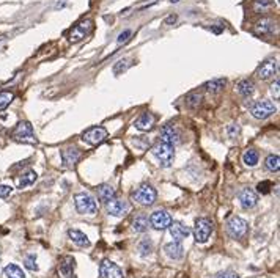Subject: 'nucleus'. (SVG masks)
I'll use <instances>...</instances> for the list:
<instances>
[{
	"label": "nucleus",
	"instance_id": "obj_1",
	"mask_svg": "<svg viewBox=\"0 0 280 278\" xmlns=\"http://www.w3.org/2000/svg\"><path fill=\"white\" fill-rule=\"evenodd\" d=\"M131 198L142 206H151L157 198V192L150 184H142L131 193Z\"/></svg>",
	"mask_w": 280,
	"mask_h": 278
},
{
	"label": "nucleus",
	"instance_id": "obj_2",
	"mask_svg": "<svg viewBox=\"0 0 280 278\" xmlns=\"http://www.w3.org/2000/svg\"><path fill=\"white\" fill-rule=\"evenodd\" d=\"M153 154L157 157V161L161 162L162 167H170L173 164V159H175V147L173 145H168V143L159 140L153 147Z\"/></svg>",
	"mask_w": 280,
	"mask_h": 278
},
{
	"label": "nucleus",
	"instance_id": "obj_3",
	"mask_svg": "<svg viewBox=\"0 0 280 278\" xmlns=\"http://www.w3.org/2000/svg\"><path fill=\"white\" fill-rule=\"evenodd\" d=\"M74 204H76V209L79 214L83 215H93L98 211V203H96L95 197H91L90 193H77L74 197Z\"/></svg>",
	"mask_w": 280,
	"mask_h": 278
},
{
	"label": "nucleus",
	"instance_id": "obj_4",
	"mask_svg": "<svg viewBox=\"0 0 280 278\" xmlns=\"http://www.w3.org/2000/svg\"><path fill=\"white\" fill-rule=\"evenodd\" d=\"M13 140L19 142V143H27V145H36L38 140L35 137L33 127L29 121H21L18 123V126L15 127L13 134H11Z\"/></svg>",
	"mask_w": 280,
	"mask_h": 278
},
{
	"label": "nucleus",
	"instance_id": "obj_5",
	"mask_svg": "<svg viewBox=\"0 0 280 278\" xmlns=\"http://www.w3.org/2000/svg\"><path fill=\"white\" fill-rule=\"evenodd\" d=\"M214 231V225L210 219H197L196 220V226H194V237H196V242L197 244H205L206 240L211 237Z\"/></svg>",
	"mask_w": 280,
	"mask_h": 278
},
{
	"label": "nucleus",
	"instance_id": "obj_6",
	"mask_svg": "<svg viewBox=\"0 0 280 278\" xmlns=\"http://www.w3.org/2000/svg\"><path fill=\"white\" fill-rule=\"evenodd\" d=\"M227 233L230 237L233 239H242L246 237L247 234V229H249V225L244 219H241V217H230V219L227 220Z\"/></svg>",
	"mask_w": 280,
	"mask_h": 278
},
{
	"label": "nucleus",
	"instance_id": "obj_7",
	"mask_svg": "<svg viewBox=\"0 0 280 278\" xmlns=\"http://www.w3.org/2000/svg\"><path fill=\"white\" fill-rule=\"evenodd\" d=\"M277 112V108L275 105L271 102V101H257L255 104H252L250 107V113L253 118H257V119H266V118H269L271 115H274Z\"/></svg>",
	"mask_w": 280,
	"mask_h": 278
},
{
	"label": "nucleus",
	"instance_id": "obj_8",
	"mask_svg": "<svg viewBox=\"0 0 280 278\" xmlns=\"http://www.w3.org/2000/svg\"><path fill=\"white\" fill-rule=\"evenodd\" d=\"M93 29V22L90 19H83L80 21L77 26L72 27V30L69 32V41L71 43H79L82 41L85 36H87Z\"/></svg>",
	"mask_w": 280,
	"mask_h": 278
},
{
	"label": "nucleus",
	"instance_id": "obj_9",
	"mask_svg": "<svg viewBox=\"0 0 280 278\" xmlns=\"http://www.w3.org/2000/svg\"><path fill=\"white\" fill-rule=\"evenodd\" d=\"M170 223H172V217H170V214L164 209H157L150 215V225L154 229H157V231L167 229Z\"/></svg>",
	"mask_w": 280,
	"mask_h": 278
},
{
	"label": "nucleus",
	"instance_id": "obj_10",
	"mask_svg": "<svg viewBox=\"0 0 280 278\" xmlns=\"http://www.w3.org/2000/svg\"><path fill=\"white\" fill-rule=\"evenodd\" d=\"M106 209L107 212L114 215V217H125L131 206H129V203L126 200H121V198H112L111 201H107L106 203Z\"/></svg>",
	"mask_w": 280,
	"mask_h": 278
},
{
	"label": "nucleus",
	"instance_id": "obj_11",
	"mask_svg": "<svg viewBox=\"0 0 280 278\" xmlns=\"http://www.w3.org/2000/svg\"><path fill=\"white\" fill-rule=\"evenodd\" d=\"M82 138L83 142H87L88 145H93V147H96V145H101L106 138H107V130L104 127H90L87 129L82 134Z\"/></svg>",
	"mask_w": 280,
	"mask_h": 278
},
{
	"label": "nucleus",
	"instance_id": "obj_12",
	"mask_svg": "<svg viewBox=\"0 0 280 278\" xmlns=\"http://www.w3.org/2000/svg\"><path fill=\"white\" fill-rule=\"evenodd\" d=\"M278 69V63L275 58H267L264 60V62L258 66L257 72H255V76H257L258 79L261 80H267L275 76V72Z\"/></svg>",
	"mask_w": 280,
	"mask_h": 278
},
{
	"label": "nucleus",
	"instance_id": "obj_13",
	"mask_svg": "<svg viewBox=\"0 0 280 278\" xmlns=\"http://www.w3.org/2000/svg\"><path fill=\"white\" fill-rule=\"evenodd\" d=\"M238 200L241 203L242 209H253L258 203V195L252 189H242L238 193Z\"/></svg>",
	"mask_w": 280,
	"mask_h": 278
},
{
	"label": "nucleus",
	"instance_id": "obj_14",
	"mask_svg": "<svg viewBox=\"0 0 280 278\" xmlns=\"http://www.w3.org/2000/svg\"><path fill=\"white\" fill-rule=\"evenodd\" d=\"M100 273L103 278H123V270H121L115 262L111 259H104L100 265Z\"/></svg>",
	"mask_w": 280,
	"mask_h": 278
},
{
	"label": "nucleus",
	"instance_id": "obj_15",
	"mask_svg": "<svg viewBox=\"0 0 280 278\" xmlns=\"http://www.w3.org/2000/svg\"><path fill=\"white\" fill-rule=\"evenodd\" d=\"M168 231H170V236L173 237V240L181 242L182 239H186L191 234V228L181 222H172L168 225Z\"/></svg>",
	"mask_w": 280,
	"mask_h": 278
},
{
	"label": "nucleus",
	"instance_id": "obj_16",
	"mask_svg": "<svg viewBox=\"0 0 280 278\" xmlns=\"http://www.w3.org/2000/svg\"><path fill=\"white\" fill-rule=\"evenodd\" d=\"M161 142H165L168 145H173V147H175V145H178L181 142V137H179V132L176 130V127L172 126V124L164 126L162 130H161Z\"/></svg>",
	"mask_w": 280,
	"mask_h": 278
},
{
	"label": "nucleus",
	"instance_id": "obj_17",
	"mask_svg": "<svg viewBox=\"0 0 280 278\" xmlns=\"http://www.w3.org/2000/svg\"><path fill=\"white\" fill-rule=\"evenodd\" d=\"M79 159H80V151L76 147H68L62 151V161H63L65 167H68V168L74 167L79 162Z\"/></svg>",
	"mask_w": 280,
	"mask_h": 278
},
{
	"label": "nucleus",
	"instance_id": "obj_18",
	"mask_svg": "<svg viewBox=\"0 0 280 278\" xmlns=\"http://www.w3.org/2000/svg\"><path fill=\"white\" fill-rule=\"evenodd\" d=\"M74 269H76V261L72 256H63L62 259H60L58 270L65 278H76Z\"/></svg>",
	"mask_w": 280,
	"mask_h": 278
},
{
	"label": "nucleus",
	"instance_id": "obj_19",
	"mask_svg": "<svg viewBox=\"0 0 280 278\" xmlns=\"http://www.w3.org/2000/svg\"><path fill=\"white\" fill-rule=\"evenodd\" d=\"M154 121H156V118H154L151 113H142V115L136 119V121H134V126H136L139 130L147 132V130H151V129H153Z\"/></svg>",
	"mask_w": 280,
	"mask_h": 278
},
{
	"label": "nucleus",
	"instance_id": "obj_20",
	"mask_svg": "<svg viewBox=\"0 0 280 278\" xmlns=\"http://www.w3.org/2000/svg\"><path fill=\"white\" fill-rule=\"evenodd\" d=\"M164 251H165V255L172 259H181L182 255H184V248H182L181 242H178V240H173V242L167 244L164 247Z\"/></svg>",
	"mask_w": 280,
	"mask_h": 278
},
{
	"label": "nucleus",
	"instance_id": "obj_21",
	"mask_svg": "<svg viewBox=\"0 0 280 278\" xmlns=\"http://www.w3.org/2000/svg\"><path fill=\"white\" fill-rule=\"evenodd\" d=\"M68 236H69V239L72 240V242L77 244L79 247H90L88 236L85 233H82V231H79V229H69Z\"/></svg>",
	"mask_w": 280,
	"mask_h": 278
},
{
	"label": "nucleus",
	"instance_id": "obj_22",
	"mask_svg": "<svg viewBox=\"0 0 280 278\" xmlns=\"http://www.w3.org/2000/svg\"><path fill=\"white\" fill-rule=\"evenodd\" d=\"M96 192H98V200L103 203H107L112 198H115V189L109 184H101L98 189H96Z\"/></svg>",
	"mask_w": 280,
	"mask_h": 278
},
{
	"label": "nucleus",
	"instance_id": "obj_23",
	"mask_svg": "<svg viewBox=\"0 0 280 278\" xmlns=\"http://www.w3.org/2000/svg\"><path fill=\"white\" fill-rule=\"evenodd\" d=\"M236 88H238V93L242 96V98H249V96H252L253 91H255V83L250 79H244V80H241L238 83Z\"/></svg>",
	"mask_w": 280,
	"mask_h": 278
},
{
	"label": "nucleus",
	"instance_id": "obj_24",
	"mask_svg": "<svg viewBox=\"0 0 280 278\" xmlns=\"http://www.w3.org/2000/svg\"><path fill=\"white\" fill-rule=\"evenodd\" d=\"M36 179H38V175H36V172L27 170L26 173H22L21 178L18 179V187L19 189H24V187H27V186H32Z\"/></svg>",
	"mask_w": 280,
	"mask_h": 278
},
{
	"label": "nucleus",
	"instance_id": "obj_25",
	"mask_svg": "<svg viewBox=\"0 0 280 278\" xmlns=\"http://www.w3.org/2000/svg\"><path fill=\"white\" fill-rule=\"evenodd\" d=\"M225 83H227L225 79H213V80L205 83V88H206V91H208V93L217 94V93H221L224 90Z\"/></svg>",
	"mask_w": 280,
	"mask_h": 278
},
{
	"label": "nucleus",
	"instance_id": "obj_26",
	"mask_svg": "<svg viewBox=\"0 0 280 278\" xmlns=\"http://www.w3.org/2000/svg\"><path fill=\"white\" fill-rule=\"evenodd\" d=\"M132 229L136 233H145L148 229V219L145 215L139 214L136 215V219L132 220Z\"/></svg>",
	"mask_w": 280,
	"mask_h": 278
},
{
	"label": "nucleus",
	"instance_id": "obj_27",
	"mask_svg": "<svg viewBox=\"0 0 280 278\" xmlns=\"http://www.w3.org/2000/svg\"><path fill=\"white\" fill-rule=\"evenodd\" d=\"M274 30V22L271 19H261L257 26H255V33L258 35H269Z\"/></svg>",
	"mask_w": 280,
	"mask_h": 278
},
{
	"label": "nucleus",
	"instance_id": "obj_28",
	"mask_svg": "<svg viewBox=\"0 0 280 278\" xmlns=\"http://www.w3.org/2000/svg\"><path fill=\"white\" fill-rule=\"evenodd\" d=\"M258 159H260L258 151L253 150V148L247 150V151L244 153V156H242V161H244V164H246L247 167H255V165L258 164Z\"/></svg>",
	"mask_w": 280,
	"mask_h": 278
},
{
	"label": "nucleus",
	"instance_id": "obj_29",
	"mask_svg": "<svg viewBox=\"0 0 280 278\" xmlns=\"http://www.w3.org/2000/svg\"><path fill=\"white\" fill-rule=\"evenodd\" d=\"M264 167H266V170H269V172H278V168H280V157L277 154H271V156H267L266 157V161H264Z\"/></svg>",
	"mask_w": 280,
	"mask_h": 278
},
{
	"label": "nucleus",
	"instance_id": "obj_30",
	"mask_svg": "<svg viewBox=\"0 0 280 278\" xmlns=\"http://www.w3.org/2000/svg\"><path fill=\"white\" fill-rule=\"evenodd\" d=\"M202 99H203L202 93H199V91L189 93V94L186 96V105H188L189 108H197V107L202 104Z\"/></svg>",
	"mask_w": 280,
	"mask_h": 278
},
{
	"label": "nucleus",
	"instance_id": "obj_31",
	"mask_svg": "<svg viewBox=\"0 0 280 278\" xmlns=\"http://www.w3.org/2000/svg\"><path fill=\"white\" fill-rule=\"evenodd\" d=\"M5 276L7 278H26V273L22 272L21 267L16 264H8L5 267Z\"/></svg>",
	"mask_w": 280,
	"mask_h": 278
},
{
	"label": "nucleus",
	"instance_id": "obj_32",
	"mask_svg": "<svg viewBox=\"0 0 280 278\" xmlns=\"http://www.w3.org/2000/svg\"><path fill=\"white\" fill-rule=\"evenodd\" d=\"M15 99V93L11 91H0V112L5 110V108L13 102Z\"/></svg>",
	"mask_w": 280,
	"mask_h": 278
},
{
	"label": "nucleus",
	"instance_id": "obj_33",
	"mask_svg": "<svg viewBox=\"0 0 280 278\" xmlns=\"http://www.w3.org/2000/svg\"><path fill=\"white\" fill-rule=\"evenodd\" d=\"M139 251H140V255L142 256H148L150 253L153 251V242L150 239H143L140 245H139Z\"/></svg>",
	"mask_w": 280,
	"mask_h": 278
},
{
	"label": "nucleus",
	"instance_id": "obj_34",
	"mask_svg": "<svg viewBox=\"0 0 280 278\" xmlns=\"http://www.w3.org/2000/svg\"><path fill=\"white\" fill-rule=\"evenodd\" d=\"M24 264H26V267L29 270H33V272L38 270V262H36V256L35 255H27L26 259H24Z\"/></svg>",
	"mask_w": 280,
	"mask_h": 278
},
{
	"label": "nucleus",
	"instance_id": "obj_35",
	"mask_svg": "<svg viewBox=\"0 0 280 278\" xmlns=\"http://www.w3.org/2000/svg\"><path fill=\"white\" fill-rule=\"evenodd\" d=\"M271 187H272V183L271 181H263V183H260L258 186H257V189H258V192L260 193H269L271 192Z\"/></svg>",
	"mask_w": 280,
	"mask_h": 278
},
{
	"label": "nucleus",
	"instance_id": "obj_36",
	"mask_svg": "<svg viewBox=\"0 0 280 278\" xmlns=\"http://www.w3.org/2000/svg\"><path fill=\"white\" fill-rule=\"evenodd\" d=\"M129 60H120V62L114 66V72L115 74H120L121 71H126L128 69V66H129Z\"/></svg>",
	"mask_w": 280,
	"mask_h": 278
},
{
	"label": "nucleus",
	"instance_id": "obj_37",
	"mask_svg": "<svg viewBox=\"0 0 280 278\" xmlns=\"http://www.w3.org/2000/svg\"><path fill=\"white\" fill-rule=\"evenodd\" d=\"M11 192H13V187L7 186V184H0V198H7L11 195Z\"/></svg>",
	"mask_w": 280,
	"mask_h": 278
},
{
	"label": "nucleus",
	"instance_id": "obj_38",
	"mask_svg": "<svg viewBox=\"0 0 280 278\" xmlns=\"http://www.w3.org/2000/svg\"><path fill=\"white\" fill-rule=\"evenodd\" d=\"M214 278H239V275L235 273V272L225 270V272H219V273H216Z\"/></svg>",
	"mask_w": 280,
	"mask_h": 278
},
{
	"label": "nucleus",
	"instance_id": "obj_39",
	"mask_svg": "<svg viewBox=\"0 0 280 278\" xmlns=\"http://www.w3.org/2000/svg\"><path fill=\"white\" fill-rule=\"evenodd\" d=\"M228 135H230L231 138H236V137L239 135V126H238V124L228 126Z\"/></svg>",
	"mask_w": 280,
	"mask_h": 278
},
{
	"label": "nucleus",
	"instance_id": "obj_40",
	"mask_svg": "<svg viewBox=\"0 0 280 278\" xmlns=\"http://www.w3.org/2000/svg\"><path fill=\"white\" fill-rule=\"evenodd\" d=\"M131 35H132V32H131V30H125L123 33H121V35L118 36V44H123V43H126V41L131 38Z\"/></svg>",
	"mask_w": 280,
	"mask_h": 278
},
{
	"label": "nucleus",
	"instance_id": "obj_41",
	"mask_svg": "<svg viewBox=\"0 0 280 278\" xmlns=\"http://www.w3.org/2000/svg\"><path fill=\"white\" fill-rule=\"evenodd\" d=\"M278 87H280V82H278V80H275V82L272 83V87H271V91H272V94H274V98H275V99H278V98H280Z\"/></svg>",
	"mask_w": 280,
	"mask_h": 278
},
{
	"label": "nucleus",
	"instance_id": "obj_42",
	"mask_svg": "<svg viewBox=\"0 0 280 278\" xmlns=\"http://www.w3.org/2000/svg\"><path fill=\"white\" fill-rule=\"evenodd\" d=\"M175 21H176V16H175V15H172V16H168V18L165 19V24L168 26V24H172V22H175Z\"/></svg>",
	"mask_w": 280,
	"mask_h": 278
},
{
	"label": "nucleus",
	"instance_id": "obj_43",
	"mask_svg": "<svg viewBox=\"0 0 280 278\" xmlns=\"http://www.w3.org/2000/svg\"><path fill=\"white\" fill-rule=\"evenodd\" d=\"M170 2H172V4H176V2H179V0H170Z\"/></svg>",
	"mask_w": 280,
	"mask_h": 278
}]
</instances>
